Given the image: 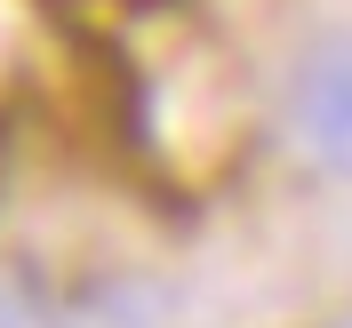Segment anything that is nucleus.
<instances>
[{"mask_svg":"<svg viewBox=\"0 0 352 328\" xmlns=\"http://www.w3.org/2000/svg\"><path fill=\"white\" fill-rule=\"evenodd\" d=\"M288 136L320 176L352 184V32L312 41L288 72Z\"/></svg>","mask_w":352,"mask_h":328,"instance_id":"1","label":"nucleus"}]
</instances>
